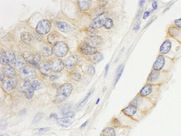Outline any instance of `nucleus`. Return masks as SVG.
Instances as JSON below:
<instances>
[{
	"mask_svg": "<svg viewBox=\"0 0 181 136\" xmlns=\"http://www.w3.org/2000/svg\"><path fill=\"white\" fill-rule=\"evenodd\" d=\"M158 55L166 56L176 62L181 57V44L172 37H166L159 48Z\"/></svg>",
	"mask_w": 181,
	"mask_h": 136,
	"instance_id": "obj_1",
	"label": "nucleus"
},
{
	"mask_svg": "<svg viewBox=\"0 0 181 136\" xmlns=\"http://www.w3.org/2000/svg\"><path fill=\"white\" fill-rule=\"evenodd\" d=\"M172 75V72L158 71L152 69L147 77L146 83L163 86L170 81Z\"/></svg>",
	"mask_w": 181,
	"mask_h": 136,
	"instance_id": "obj_2",
	"label": "nucleus"
},
{
	"mask_svg": "<svg viewBox=\"0 0 181 136\" xmlns=\"http://www.w3.org/2000/svg\"><path fill=\"white\" fill-rule=\"evenodd\" d=\"M161 86L146 83L140 90L138 95L149 98L157 104L161 97Z\"/></svg>",
	"mask_w": 181,
	"mask_h": 136,
	"instance_id": "obj_3",
	"label": "nucleus"
},
{
	"mask_svg": "<svg viewBox=\"0 0 181 136\" xmlns=\"http://www.w3.org/2000/svg\"><path fill=\"white\" fill-rule=\"evenodd\" d=\"M130 104L136 106L139 109L148 115L153 111L157 105V104L152 100L139 95H137V96L133 99L130 102Z\"/></svg>",
	"mask_w": 181,
	"mask_h": 136,
	"instance_id": "obj_4",
	"label": "nucleus"
},
{
	"mask_svg": "<svg viewBox=\"0 0 181 136\" xmlns=\"http://www.w3.org/2000/svg\"><path fill=\"white\" fill-rule=\"evenodd\" d=\"M175 62V60L166 56L158 55L152 66V69L158 71L172 72Z\"/></svg>",
	"mask_w": 181,
	"mask_h": 136,
	"instance_id": "obj_5",
	"label": "nucleus"
},
{
	"mask_svg": "<svg viewBox=\"0 0 181 136\" xmlns=\"http://www.w3.org/2000/svg\"><path fill=\"white\" fill-rule=\"evenodd\" d=\"M122 112L126 116L133 119L136 122H140L148 116V115L141 111L136 106L131 104L122 109Z\"/></svg>",
	"mask_w": 181,
	"mask_h": 136,
	"instance_id": "obj_6",
	"label": "nucleus"
},
{
	"mask_svg": "<svg viewBox=\"0 0 181 136\" xmlns=\"http://www.w3.org/2000/svg\"><path fill=\"white\" fill-rule=\"evenodd\" d=\"M73 89L72 85L69 83L63 84L59 87L56 96L55 103H60L66 100L71 95Z\"/></svg>",
	"mask_w": 181,
	"mask_h": 136,
	"instance_id": "obj_7",
	"label": "nucleus"
},
{
	"mask_svg": "<svg viewBox=\"0 0 181 136\" xmlns=\"http://www.w3.org/2000/svg\"><path fill=\"white\" fill-rule=\"evenodd\" d=\"M37 75L36 70L31 66H26L20 71V78L23 81H29L36 78Z\"/></svg>",
	"mask_w": 181,
	"mask_h": 136,
	"instance_id": "obj_8",
	"label": "nucleus"
},
{
	"mask_svg": "<svg viewBox=\"0 0 181 136\" xmlns=\"http://www.w3.org/2000/svg\"><path fill=\"white\" fill-rule=\"evenodd\" d=\"M108 12H103L91 22L89 25L90 27L94 28H99L102 27L104 26L106 19L108 18Z\"/></svg>",
	"mask_w": 181,
	"mask_h": 136,
	"instance_id": "obj_9",
	"label": "nucleus"
},
{
	"mask_svg": "<svg viewBox=\"0 0 181 136\" xmlns=\"http://www.w3.org/2000/svg\"><path fill=\"white\" fill-rule=\"evenodd\" d=\"M52 28L51 22L47 20L43 19L40 21L36 27V31L40 34L45 35L48 34Z\"/></svg>",
	"mask_w": 181,
	"mask_h": 136,
	"instance_id": "obj_10",
	"label": "nucleus"
},
{
	"mask_svg": "<svg viewBox=\"0 0 181 136\" xmlns=\"http://www.w3.org/2000/svg\"><path fill=\"white\" fill-rule=\"evenodd\" d=\"M53 53L58 57H63L65 56L68 52V47L63 42H59L56 44L53 49Z\"/></svg>",
	"mask_w": 181,
	"mask_h": 136,
	"instance_id": "obj_11",
	"label": "nucleus"
},
{
	"mask_svg": "<svg viewBox=\"0 0 181 136\" xmlns=\"http://www.w3.org/2000/svg\"><path fill=\"white\" fill-rule=\"evenodd\" d=\"M18 84V79L15 78H7L4 79L2 82V87L3 90L7 93H11L13 92V90L16 88Z\"/></svg>",
	"mask_w": 181,
	"mask_h": 136,
	"instance_id": "obj_12",
	"label": "nucleus"
},
{
	"mask_svg": "<svg viewBox=\"0 0 181 136\" xmlns=\"http://www.w3.org/2000/svg\"><path fill=\"white\" fill-rule=\"evenodd\" d=\"M166 37H172L181 44V29L174 25H170L167 29Z\"/></svg>",
	"mask_w": 181,
	"mask_h": 136,
	"instance_id": "obj_13",
	"label": "nucleus"
},
{
	"mask_svg": "<svg viewBox=\"0 0 181 136\" xmlns=\"http://www.w3.org/2000/svg\"><path fill=\"white\" fill-rule=\"evenodd\" d=\"M85 42L94 48H97L100 47L103 44V39L100 36H92L86 38Z\"/></svg>",
	"mask_w": 181,
	"mask_h": 136,
	"instance_id": "obj_14",
	"label": "nucleus"
},
{
	"mask_svg": "<svg viewBox=\"0 0 181 136\" xmlns=\"http://www.w3.org/2000/svg\"><path fill=\"white\" fill-rule=\"evenodd\" d=\"M81 60V57L78 55H73L70 56L65 62V67L68 69L75 68L76 65Z\"/></svg>",
	"mask_w": 181,
	"mask_h": 136,
	"instance_id": "obj_15",
	"label": "nucleus"
},
{
	"mask_svg": "<svg viewBox=\"0 0 181 136\" xmlns=\"http://www.w3.org/2000/svg\"><path fill=\"white\" fill-rule=\"evenodd\" d=\"M79 51L85 55H94L97 53L98 50L96 48H94L85 43L80 47Z\"/></svg>",
	"mask_w": 181,
	"mask_h": 136,
	"instance_id": "obj_16",
	"label": "nucleus"
},
{
	"mask_svg": "<svg viewBox=\"0 0 181 136\" xmlns=\"http://www.w3.org/2000/svg\"><path fill=\"white\" fill-rule=\"evenodd\" d=\"M52 71L54 72H59L64 68V63L60 59H54L50 63Z\"/></svg>",
	"mask_w": 181,
	"mask_h": 136,
	"instance_id": "obj_17",
	"label": "nucleus"
},
{
	"mask_svg": "<svg viewBox=\"0 0 181 136\" xmlns=\"http://www.w3.org/2000/svg\"><path fill=\"white\" fill-rule=\"evenodd\" d=\"M39 69L41 73L46 76H49L51 73L52 69L50 63L47 62H42L39 66Z\"/></svg>",
	"mask_w": 181,
	"mask_h": 136,
	"instance_id": "obj_18",
	"label": "nucleus"
},
{
	"mask_svg": "<svg viewBox=\"0 0 181 136\" xmlns=\"http://www.w3.org/2000/svg\"><path fill=\"white\" fill-rule=\"evenodd\" d=\"M60 34L57 32H52L47 37L48 42L50 44L52 45H55L58 42H59V40H60Z\"/></svg>",
	"mask_w": 181,
	"mask_h": 136,
	"instance_id": "obj_19",
	"label": "nucleus"
},
{
	"mask_svg": "<svg viewBox=\"0 0 181 136\" xmlns=\"http://www.w3.org/2000/svg\"><path fill=\"white\" fill-rule=\"evenodd\" d=\"M7 56V64L13 68V66H15L16 62V59L15 57V56L14 53L12 51H8L5 53Z\"/></svg>",
	"mask_w": 181,
	"mask_h": 136,
	"instance_id": "obj_20",
	"label": "nucleus"
},
{
	"mask_svg": "<svg viewBox=\"0 0 181 136\" xmlns=\"http://www.w3.org/2000/svg\"><path fill=\"white\" fill-rule=\"evenodd\" d=\"M21 39L24 44L29 45L33 40V37L28 32H22L21 34Z\"/></svg>",
	"mask_w": 181,
	"mask_h": 136,
	"instance_id": "obj_21",
	"label": "nucleus"
},
{
	"mask_svg": "<svg viewBox=\"0 0 181 136\" xmlns=\"http://www.w3.org/2000/svg\"><path fill=\"white\" fill-rule=\"evenodd\" d=\"M32 89V87L31 83L26 81H23L22 82H21L18 87L19 91L22 93H27Z\"/></svg>",
	"mask_w": 181,
	"mask_h": 136,
	"instance_id": "obj_22",
	"label": "nucleus"
},
{
	"mask_svg": "<svg viewBox=\"0 0 181 136\" xmlns=\"http://www.w3.org/2000/svg\"><path fill=\"white\" fill-rule=\"evenodd\" d=\"M79 7L80 10L83 11H86L89 9L92 5L91 1L86 0V1H78Z\"/></svg>",
	"mask_w": 181,
	"mask_h": 136,
	"instance_id": "obj_23",
	"label": "nucleus"
},
{
	"mask_svg": "<svg viewBox=\"0 0 181 136\" xmlns=\"http://www.w3.org/2000/svg\"><path fill=\"white\" fill-rule=\"evenodd\" d=\"M26 66V62L25 59L19 56L17 59H16V65H15V68H16V69L19 71L22 70L24 68H25Z\"/></svg>",
	"mask_w": 181,
	"mask_h": 136,
	"instance_id": "obj_24",
	"label": "nucleus"
},
{
	"mask_svg": "<svg viewBox=\"0 0 181 136\" xmlns=\"http://www.w3.org/2000/svg\"><path fill=\"white\" fill-rule=\"evenodd\" d=\"M62 115L65 117L68 118H72L75 115L74 112L71 110V107L69 105H66L65 107L63 108L62 110Z\"/></svg>",
	"mask_w": 181,
	"mask_h": 136,
	"instance_id": "obj_25",
	"label": "nucleus"
},
{
	"mask_svg": "<svg viewBox=\"0 0 181 136\" xmlns=\"http://www.w3.org/2000/svg\"><path fill=\"white\" fill-rule=\"evenodd\" d=\"M4 74L9 78H16V72L15 69L12 67L8 66L3 69Z\"/></svg>",
	"mask_w": 181,
	"mask_h": 136,
	"instance_id": "obj_26",
	"label": "nucleus"
},
{
	"mask_svg": "<svg viewBox=\"0 0 181 136\" xmlns=\"http://www.w3.org/2000/svg\"><path fill=\"white\" fill-rule=\"evenodd\" d=\"M57 26H58V28L59 29V30L62 32H64V33L69 32L71 28V26L68 24H67L66 22H62V21L58 22Z\"/></svg>",
	"mask_w": 181,
	"mask_h": 136,
	"instance_id": "obj_27",
	"label": "nucleus"
},
{
	"mask_svg": "<svg viewBox=\"0 0 181 136\" xmlns=\"http://www.w3.org/2000/svg\"><path fill=\"white\" fill-rule=\"evenodd\" d=\"M101 136H116V131L114 128L108 127L102 131Z\"/></svg>",
	"mask_w": 181,
	"mask_h": 136,
	"instance_id": "obj_28",
	"label": "nucleus"
},
{
	"mask_svg": "<svg viewBox=\"0 0 181 136\" xmlns=\"http://www.w3.org/2000/svg\"><path fill=\"white\" fill-rule=\"evenodd\" d=\"M57 123L62 127L68 128L71 125V122L69 120L65 118H60L57 119Z\"/></svg>",
	"mask_w": 181,
	"mask_h": 136,
	"instance_id": "obj_29",
	"label": "nucleus"
},
{
	"mask_svg": "<svg viewBox=\"0 0 181 136\" xmlns=\"http://www.w3.org/2000/svg\"><path fill=\"white\" fill-rule=\"evenodd\" d=\"M41 52L44 57H50L52 55L53 51L50 46H44L42 48Z\"/></svg>",
	"mask_w": 181,
	"mask_h": 136,
	"instance_id": "obj_30",
	"label": "nucleus"
},
{
	"mask_svg": "<svg viewBox=\"0 0 181 136\" xmlns=\"http://www.w3.org/2000/svg\"><path fill=\"white\" fill-rule=\"evenodd\" d=\"M52 128L50 127H45L42 128H36L33 131V133L35 135H41L46 133L47 132L51 130Z\"/></svg>",
	"mask_w": 181,
	"mask_h": 136,
	"instance_id": "obj_31",
	"label": "nucleus"
},
{
	"mask_svg": "<svg viewBox=\"0 0 181 136\" xmlns=\"http://www.w3.org/2000/svg\"><path fill=\"white\" fill-rule=\"evenodd\" d=\"M33 56H34V54H32L28 51H25L22 54V57L28 63H30V62H32V61L33 60Z\"/></svg>",
	"mask_w": 181,
	"mask_h": 136,
	"instance_id": "obj_32",
	"label": "nucleus"
},
{
	"mask_svg": "<svg viewBox=\"0 0 181 136\" xmlns=\"http://www.w3.org/2000/svg\"><path fill=\"white\" fill-rule=\"evenodd\" d=\"M114 26V21L111 19V18H108L105 22V24L104 25V27L107 29V30H111L112 29Z\"/></svg>",
	"mask_w": 181,
	"mask_h": 136,
	"instance_id": "obj_33",
	"label": "nucleus"
},
{
	"mask_svg": "<svg viewBox=\"0 0 181 136\" xmlns=\"http://www.w3.org/2000/svg\"><path fill=\"white\" fill-rule=\"evenodd\" d=\"M0 62L1 65H7V59L6 53L3 51L1 50V55H0Z\"/></svg>",
	"mask_w": 181,
	"mask_h": 136,
	"instance_id": "obj_34",
	"label": "nucleus"
},
{
	"mask_svg": "<svg viewBox=\"0 0 181 136\" xmlns=\"http://www.w3.org/2000/svg\"><path fill=\"white\" fill-rule=\"evenodd\" d=\"M44 114L43 113H38L35 116V118H34V119L33 121V124H36V123H38L41 119H42L44 118Z\"/></svg>",
	"mask_w": 181,
	"mask_h": 136,
	"instance_id": "obj_35",
	"label": "nucleus"
},
{
	"mask_svg": "<svg viewBox=\"0 0 181 136\" xmlns=\"http://www.w3.org/2000/svg\"><path fill=\"white\" fill-rule=\"evenodd\" d=\"M31 84H32V87L34 90L39 89L41 86V83L38 80H35V81H33L31 83Z\"/></svg>",
	"mask_w": 181,
	"mask_h": 136,
	"instance_id": "obj_36",
	"label": "nucleus"
},
{
	"mask_svg": "<svg viewBox=\"0 0 181 136\" xmlns=\"http://www.w3.org/2000/svg\"><path fill=\"white\" fill-rule=\"evenodd\" d=\"M104 59V57L102 53H98L94 57V62L95 63H99Z\"/></svg>",
	"mask_w": 181,
	"mask_h": 136,
	"instance_id": "obj_37",
	"label": "nucleus"
},
{
	"mask_svg": "<svg viewBox=\"0 0 181 136\" xmlns=\"http://www.w3.org/2000/svg\"><path fill=\"white\" fill-rule=\"evenodd\" d=\"M71 76H72V78L74 80H75V81H77V82L80 81L81 80V78H82L81 75L78 72L72 73V75H71Z\"/></svg>",
	"mask_w": 181,
	"mask_h": 136,
	"instance_id": "obj_38",
	"label": "nucleus"
},
{
	"mask_svg": "<svg viewBox=\"0 0 181 136\" xmlns=\"http://www.w3.org/2000/svg\"><path fill=\"white\" fill-rule=\"evenodd\" d=\"M94 89H92L87 95H86V96L85 97V98L83 99V101L81 102V103L80 104V105H83V104H85L86 102H87V101L88 100V99H89V98L90 97V96L92 95V92H94Z\"/></svg>",
	"mask_w": 181,
	"mask_h": 136,
	"instance_id": "obj_39",
	"label": "nucleus"
},
{
	"mask_svg": "<svg viewBox=\"0 0 181 136\" xmlns=\"http://www.w3.org/2000/svg\"><path fill=\"white\" fill-rule=\"evenodd\" d=\"M34 95V90L33 89H30L28 92H27V93H25V97L28 99H30L33 98Z\"/></svg>",
	"mask_w": 181,
	"mask_h": 136,
	"instance_id": "obj_40",
	"label": "nucleus"
},
{
	"mask_svg": "<svg viewBox=\"0 0 181 136\" xmlns=\"http://www.w3.org/2000/svg\"><path fill=\"white\" fill-rule=\"evenodd\" d=\"M121 66H120V67H119V72H118V74H117V77H116V81H115V85L117 83V82H118V81L119 80V79H120V78L121 76V74H122V71H123V69H124V67H122V68H121Z\"/></svg>",
	"mask_w": 181,
	"mask_h": 136,
	"instance_id": "obj_41",
	"label": "nucleus"
},
{
	"mask_svg": "<svg viewBox=\"0 0 181 136\" xmlns=\"http://www.w3.org/2000/svg\"><path fill=\"white\" fill-rule=\"evenodd\" d=\"M140 25H141V21L139 20H137V21L136 22V23L134 24L133 27V30L135 31H138L139 30Z\"/></svg>",
	"mask_w": 181,
	"mask_h": 136,
	"instance_id": "obj_42",
	"label": "nucleus"
},
{
	"mask_svg": "<svg viewBox=\"0 0 181 136\" xmlns=\"http://www.w3.org/2000/svg\"><path fill=\"white\" fill-rule=\"evenodd\" d=\"M173 25H174L175 26L177 27L178 28H179L181 29V18L175 19V20L174 21Z\"/></svg>",
	"mask_w": 181,
	"mask_h": 136,
	"instance_id": "obj_43",
	"label": "nucleus"
},
{
	"mask_svg": "<svg viewBox=\"0 0 181 136\" xmlns=\"http://www.w3.org/2000/svg\"><path fill=\"white\" fill-rule=\"evenodd\" d=\"M95 73H96V70L94 67L92 66H89L88 69V73L90 75H93L95 74Z\"/></svg>",
	"mask_w": 181,
	"mask_h": 136,
	"instance_id": "obj_44",
	"label": "nucleus"
},
{
	"mask_svg": "<svg viewBox=\"0 0 181 136\" xmlns=\"http://www.w3.org/2000/svg\"><path fill=\"white\" fill-rule=\"evenodd\" d=\"M41 57L40 54H39L38 53H36L33 56V61H34L36 63H38L41 60Z\"/></svg>",
	"mask_w": 181,
	"mask_h": 136,
	"instance_id": "obj_45",
	"label": "nucleus"
},
{
	"mask_svg": "<svg viewBox=\"0 0 181 136\" xmlns=\"http://www.w3.org/2000/svg\"><path fill=\"white\" fill-rule=\"evenodd\" d=\"M7 122L4 121V120H1V130H4L7 127Z\"/></svg>",
	"mask_w": 181,
	"mask_h": 136,
	"instance_id": "obj_46",
	"label": "nucleus"
},
{
	"mask_svg": "<svg viewBox=\"0 0 181 136\" xmlns=\"http://www.w3.org/2000/svg\"><path fill=\"white\" fill-rule=\"evenodd\" d=\"M88 31L89 33V34H91V36H92V35L94 36L97 33L96 28H92V27H90V29L88 30Z\"/></svg>",
	"mask_w": 181,
	"mask_h": 136,
	"instance_id": "obj_47",
	"label": "nucleus"
},
{
	"mask_svg": "<svg viewBox=\"0 0 181 136\" xmlns=\"http://www.w3.org/2000/svg\"><path fill=\"white\" fill-rule=\"evenodd\" d=\"M151 13V11L150 10H147V11H146L144 14H143V19H147V18L150 16Z\"/></svg>",
	"mask_w": 181,
	"mask_h": 136,
	"instance_id": "obj_48",
	"label": "nucleus"
},
{
	"mask_svg": "<svg viewBox=\"0 0 181 136\" xmlns=\"http://www.w3.org/2000/svg\"><path fill=\"white\" fill-rule=\"evenodd\" d=\"M153 10H155L158 7V1H153L152 4Z\"/></svg>",
	"mask_w": 181,
	"mask_h": 136,
	"instance_id": "obj_49",
	"label": "nucleus"
},
{
	"mask_svg": "<svg viewBox=\"0 0 181 136\" xmlns=\"http://www.w3.org/2000/svg\"><path fill=\"white\" fill-rule=\"evenodd\" d=\"M142 9H140L138 11V13L136 14V19H138L139 20V18L141 17V16L142 15Z\"/></svg>",
	"mask_w": 181,
	"mask_h": 136,
	"instance_id": "obj_50",
	"label": "nucleus"
},
{
	"mask_svg": "<svg viewBox=\"0 0 181 136\" xmlns=\"http://www.w3.org/2000/svg\"><path fill=\"white\" fill-rule=\"evenodd\" d=\"M108 1H107V0L100 1L99 4H100V6H102V7H104V6H105V5H106L108 4Z\"/></svg>",
	"mask_w": 181,
	"mask_h": 136,
	"instance_id": "obj_51",
	"label": "nucleus"
},
{
	"mask_svg": "<svg viewBox=\"0 0 181 136\" xmlns=\"http://www.w3.org/2000/svg\"><path fill=\"white\" fill-rule=\"evenodd\" d=\"M59 78V76H56V75H51L50 76V80L51 81H55L56 79H58Z\"/></svg>",
	"mask_w": 181,
	"mask_h": 136,
	"instance_id": "obj_52",
	"label": "nucleus"
},
{
	"mask_svg": "<svg viewBox=\"0 0 181 136\" xmlns=\"http://www.w3.org/2000/svg\"><path fill=\"white\" fill-rule=\"evenodd\" d=\"M29 63H30L32 65L34 66L35 68H39V66H38V63H36V62H34V61H32V62H30Z\"/></svg>",
	"mask_w": 181,
	"mask_h": 136,
	"instance_id": "obj_53",
	"label": "nucleus"
},
{
	"mask_svg": "<svg viewBox=\"0 0 181 136\" xmlns=\"http://www.w3.org/2000/svg\"><path fill=\"white\" fill-rule=\"evenodd\" d=\"M109 64H108L105 68V76H106L107 75V73H108V70H109Z\"/></svg>",
	"mask_w": 181,
	"mask_h": 136,
	"instance_id": "obj_54",
	"label": "nucleus"
},
{
	"mask_svg": "<svg viewBox=\"0 0 181 136\" xmlns=\"http://www.w3.org/2000/svg\"><path fill=\"white\" fill-rule=\"evenodd\" d=\"M50 118H55V119H56L57 117H58V116H57V115L55 114V113H52V114L50 115Z\"/></svg>",
	"mask_w": 181,
	"mask_h": 136,
	"instance_id": "obj_55",
	"label": "nucleus"
},
{
	"mask_svg": "<svg viewBox=\"0 0 181 136\" xmlns=\"http://www.w3.org/2000/svg\"><path fill=\"white\" fill-rule=\"evenodd\" d=\"M145 2H146L145 1H139V5L140 6V7H141L143 6V5L145 3Z\"/></svg>",
	"mask_w": 181,
	"mask_h": 136,
	"instance_id": "obj_56",
	"label": "nucleus"
},
{
	"mask_svg": "<svg viewBox=\"0 0 181 136\" xmlns=\"http://www.w3.org/2000/svg\"><path fill=\"white\" fill-rule=\"evenodd\" d=\"M4 73H3L1 71V81H2V80L4 81Z\"/></svg>",
	"mask_w": 181,
	"mask_h": 136,
	"instance_id": "obj_57",
	"label": "nucleus"
},
{
	"mask_svg": "<svg viewBox=\"0 0 181 136\" xmlns=\"http://www.w3.org/2000/svg\"><path fill=\"white\" fill-rule=\"evenodd\" d=\"M88 123V121H86L84 124H83L82 125V126H81V127H80V128H84L85 127H86V125H87V124Z\"/></svg>",
	"mask_w": 181,
	"mask_h": 136,
	"instance_id": "obj_58",
	"label": "nucleus"
},
{
	"mask_svg": "<svg viewBox=\"0 0 181 136\" xmlns=\"http://www.w3.org/2000/svg\"><path fill=\"white\" fill-rule=\"evenodd\" d=\"M1 136H8V135L7 134H5H5H1Z\"/></svg>",
	"mask_w": 181,
	"mask_h": 136,
	"instance_id": "obj_59",
	"label": "nucleus"
},
{
	"mask_svg": "<svg viewBox=\"0 0 181 136\" xmlns=\"http://www.w3.org/2000/svg\"><path fill=\"white\" fill-rule=\"evenodd\" d=\"M100 98H99V99H97V102H96V104H97L99 103V102L100 101Z\"/></svg>",
	"mask_w": 181,
	"mask_h": 136,
	"instance_id": "obj_60",
	"label": "nucleus"
},
{
	"mask_svg": "<svg viewBox=\"0 0 181 136\" xmlns=\"http://www.w3.org/2000/svg\"><path fill=\"white\" fill-rule=\"evenodd\" d=\"M104 88H105V89H103V92H104V91L106 90V87H105Z\"/></svg>",
	"mask_w": 181,
	"mask_h": 136,
	"instance_id": "obj_61",
	"label": "nucleus"
}]
</instances>
